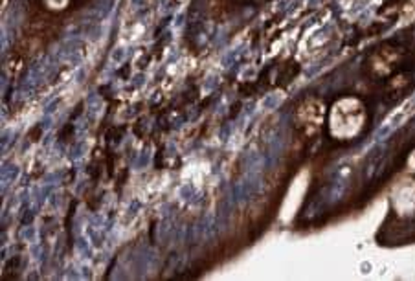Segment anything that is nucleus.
I'll return each mask as SVG.
<instances>
[{
    "mask_svg": "<svg viewBox=\"0 0 415 281\" xmlns=\"http://www.w3.org/2000/svg\"><path fill=\"white\" fill-rule=\"evenodd\" d=\"M48 8H52V10H63L66 4H68V0H46Z\"/></svg>",
    "mask_w": 415,
    "mask_h": 281,
    "instance_id": "obj_3",
    "label": "nucleus"
},
{
    "mask_svg": "<svg viewBox=\"0 0 415 281\" xmlns=\"http://www.w3.org/2000/svg\"><path fill=\"white\" fill-rule=\"evenodd\" d=\"M395 204L399 211L404 210L406 213H415V182L408 186H402L399 189V195L395 197Z\"/></svg>",
    "mask_w": 415,
    "mask_h": 281,
    "instance_id": "obj_2",
    "label": "nucleus"
},
{
    "mask_svg": "<svg viewBox=\"0 0 415 281\" xmlns=\"http://www.w3.org/2000/svg\"><path fill=\"white\" fill-rule=\"evenodd\" d=\"M366 125V108L357 98L338 99L329 113V131L336 140H353Z\"/></svg>",
    "mask_w": 415,
    "mask_h": 281,
    "instance_id": "obj_1",
    "label": "nucleus"
}]
</instances>
